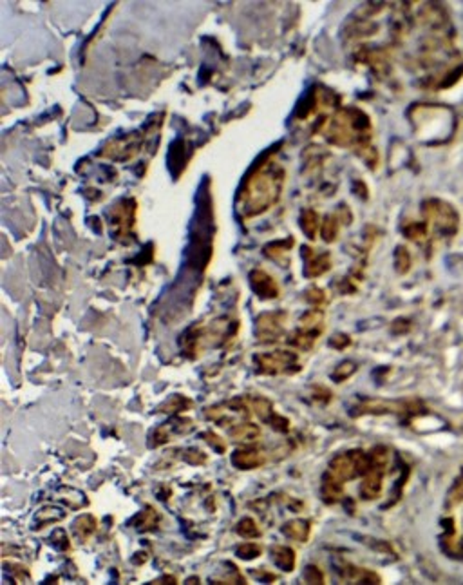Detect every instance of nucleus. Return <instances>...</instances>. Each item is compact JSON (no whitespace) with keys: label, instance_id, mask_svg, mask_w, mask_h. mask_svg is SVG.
<instances>
[{"label":"nucleus","instance_id":"32","mask_svg":"<svg viewBox=\"0 0 463 585\" xmlns=\"http://www.w3.org/2000/svg\"><path fill=\"white\" fill-rule=\"evenodd\" d=\"M235 554H237V558H241V560L250 562V560H255V558L261 557L262 545L255 544V542H244V544H241L235 549Z\"/></svg>","mask_w":463,"mask_h":585},{"label":"nucleus","instance_id":"13","mask_svg":"<svg viewBox=\"0 0 463 585\" xmlns=\"http://www.w3.org/2000/svg\"><path fill=\"white\" fill-rule=\"evenodd\" d=\"M248 279H250L252 290L255 292L261 299L270 301V299H277V297H279V294H280L279 283H277L276 279L267 272V270H262V268H253L252 272H250V276H248Z\"/></svg>","mask_w":463,"mask_h":585},{"label":"nucleus","instance_id":"39","mask_svg":"<svg viewBox=\"0 0 463 585\" xmlns=\"http://www.w3.org/2000/svg\"><path fill=\"white\" fill-rule=\"evenodd\" d=\"M330 345L333 346V348H337V350H344V348H348V346L351 345V339H349V336L339 333V336H335L333 339H331Z\"/></svg>","mask_w":463,"mask_h":585},{"label":"nucleus","instance_id":"30","mask_svg":"<svg viewBox=\"0 0 463 585\" xmlns=\"http://www.w3.org/2000/svg\"><path fill=\"white\" fill-rule=\"evenodd\" d=\"M369 459H371V470L384 471L385 473L387 465H389V450L385 446L373 447L371 453H369Z\"/></svg>","mask_w":463,"mask_h":585},{"label":"nucleus","instance_id":"9","mask_svg":"<svg viewBox=\"0 0 463 585\" xmlns=\"http://www.w3.org/2000/svg\"><path fill=\"white\" fill-rule=\"evenodd\" d=\"M355 415H367V413H394L402 417H411V415L422 413V404L418 401H364L355 408Z\"/></svg>","mask_w":463,"mask_h":585},{"label":"nucleus","instance_id":"20","mask_svg":"<svg viewBox=\"0 0 463 585\" xmlns=\"http://www.w3.org/2000/svg\"><path fill=\"white\" fill-rule=\"evenodd\" d=\"M283 533L288 538L295 540V542H308L310 535H312V524L303 518H295L283 525Z\"/></svg>","mask_w":463,"mask_h":585},{"label":"nucleus","instance_id":"31","mask_svg":"<svg viewBox=\"0 0 463 585\" xmlns=\"http://www.w3.org/2000/svg\"><path fill=\"white\" fill-rule=\"evenodd\" d=\"M411 265H413V259H411V254L405 247H396L394 250V268L398 274H407L411 270Z\"/></svg>","mask_w":463,"mask_h":585},{"label":"nucleus","instance_id":"23","mask_svg":"<svg viewBox=\"0 0 463 585\" xmlns=\"http://www.w3.org/2000/svg\"><path fill=\"white\" fill-rule=\"evenodd\" d=\"M321 223V216H319L313 208H306V211H303V214H301V229H303L308 240H317Z\"/></svg>","mask_w":463,"mask_h":585},{"label":"nucleus","instance_id":"11","mask_svg":"<svg viewBox=\"0 0 463 585\" xmlns=\"http://www.w3.org/2000/svg\"><path fill=\"white\" fill-rule=\"evenodd\" d=\"M288 313L286 312H267L257 318L255 336L261 343H276L286 333Z\"/></svg>","mask_w":463,"mask_h":585},{"label":"nucleus","instance_id":"19","mask_svg":"<svg viewBox=\"0 0 463 585\" xmlns=\"http://www.w3.org/2000/svg\"><path fill=\"white\" fill-rule=\"evenodd\" d=\"M228 434H230V437L235 438V440H241V443H255V440L261 438L262 431L257 424L243 420V422L232 426Z\"/></svg>","mask_w":463,"mask_h":585},{"label":"nucleus","instance_id":"25","mask_svg":"<svg viewBox=\"0 0 463 585\" xmlns=\"http://www.w3.org/2000/svg\"><path fill=\"white\" fill-rule=\"evenodd\" d=\"M96 527H98V522H96V518H94V516H92V515H82V516H78L76 520H74V535L78 536L80 540H83V542H85L87 538H91L92 533L96 531Z\"/></svg>","mask_w":463,"mask_h":585},{"label":"nucleus","instance_id":"38","mask_svg":"<svg viewBox=\"0 0 463 585\" xmlns=\"http://www.w3.org/2000/svg\"><path fill=\"white\" fill-rule=\"evenodd\" d=\"M335 216L339 217L340 225H349V223L353 222V214H351V211H349L346 205H339V208H337Z\"/></svg>","mask_w":463,"mask_h":585},{"label":"nucleus","instance_id":"22","mask_svg":"<svg viewBox=\"0 0 463 585\" xmlns=\"http://www.w3.org/2000/svg\"><path fill=\"white\" fill-rule=\"evenodd\" d=\"M405 238L418 245H423L429 240V225L426 222H414V220H407L402 225Z\"/></svg>","mask_w":463,"mask_h":585},{"label":"nucleus","instance_id":"2","mask_svg":"<svg viewBox=\"0 0 463 585\" xmlns=\"http://www.w3.org/2000/svg\"><path fill=\"white\" fill-rule=\"evenodd\" d=\"M286 171L276 156L262 158L244 180L239 192V211L244 217H255L270 211L280 199Z\"/></svg>","mask_w":463,"mask_h":585},{"label":"nucleus","instance_id":"18","mask_svg":"<svg viewBox=\"0 0 463 585\" xmlns=\"http://www.w3.org/2000/svg\"><path fill=\"white\" fill-rule=\"evenodd\" d=\"M270 553H271V560H273V563L279 567L280 571H285V572L295 571V566H297V554H295L294 549L288 547V545H276V547H271Z\"/></svg>","mask_w":463,"mask_h":585},{"label":"nucleus","instance_id":"35","mask_svg":"<svg viewBox=\"0 0 463 585\" xmlns=\"http://www.w3.org/2000/svg\"><path fill=\"white\" fill-rule=\"evenodd\" d=\"M201 438L207 444H210V446L214 447L217 453H225L226 452V443L219 437V435L214 434V431H205V434L201 435Z\"/></svg>","mask_w":463,"mask_h":585},{"label":"nucleus","instance_id":"17","mask_svg":"<svg viewBox=\"0 0 463 585\" xmlns=\"http://www.w3.org/2000/svg\"><path fill=\"white\" fill-rule=\"evenodd\" d=\"M384 471L369 470L364 475L362 484H360V498L364 500H375L376 497H380L382 488H384Z\"/></svg>","mask_w":463,"mask_h":585},{"label":"nucleus","instance_id":"24","mask_svg":"<svg viewBox=\"0 0 463 585\" xmlns=\"http://www.w3.org/2000/svg\"><path fill=\"white\" fill-rule=\"evenodd\" d=\"M160 520H161L160 513H158L152 506H147L138 516H136L134 525H136V529L138 531H145V533H149V531L156 529L158 525H160Z\"/></svg>","mask_w":463,"mask_h":585},{"label":"nucleus","instance_id":"16","mask_svg":"<svg viewBox=\"0 0 463 585\" xmlns=\"http://www.w3.org/2000/svg\"><path fill=\"white\" fill-rule=\"evenodd\" d=\"M322 500L326 504H337L340 498L344 497V482L337 479L335 475H331L330 471H326L322 475V484H321Z\"/></svg>","mask_w":463,"mask_h":585},{"label":"nucleus","instance_id":"40","mask_svg":"<svg viewBox=\"0 0 463 585\" xmlns=\"http://www.w3.org/2000/svg\"><path fill=\"white\" fill-rule=\"evenodd\" d=\"M158 582H170V584H176V578L174 576H163V578H160Z\"/></svg>","mask_w":463,"mask_h":585},{"label":"nucleus","instance_id":"26","mask_svg":"<svg viewBox=\"0 0 463 585\" xmlns=\"http://www.w3.org/2000/svg\"><path fill=\"white\" fill-rule=\"evenodd\" d=\"M340 232V222L335 214H328L321 223V238L326 243H333L339 240Z\"/></svg>","mask_w":463,"mask_h":585},{"label":"nucleus","instance_id":"36","mask_svg":"<svg viewBox=\"0 0 463 585\" xmlns=\"http://www.w3.org/2000/svg\"><path fill=\"white\" fill-rule=\"evenodd\" d=\"M304 580H306L308 584H324L326 578L319 567L308 566L306 571H304Z\"/></svg>","mask_w":463,"mask_h":585},{"label":"nucleus","instance_id":"1","mask_svg":"<svg viewBox=\"0 0 463 585\" xmlns=\"http://www.w3.org/2000/svg\"><path fill=\"white\" fill-rule=\"evenodd\" d=\"M328 142L335 147L351 149L362 158L367 167H378V151L373 147L371 118L358 107H339L324 127Z\"/></svg>","mask_w":463,"mask_h":585},{"label":"nucleus","instance_id":"37","mask_svg":"<svg viewBox=\"0 0 463 585\" xmlns=\"http://www.w3.org/2000/svg\"><path fill=\"white\" fill-rule=\"evenodd\" d=\"M187 455H185V461L188 462V464H194V465H199V464H205L207 462V455H203L199 450H187Z\"/></svg>","mask_w":463,"mask_h":585},{"label":"nucleus","instance_id":"7","mask_svg":"<svg viewBox=\"0 0 463 585\" xmlns=\"http://www.w3.org/2000/svg\"><path fill=\"white\" fill-rule=\"evenodd\" d=\"M252 410V401L246 397H237L234 401L221 402V404L210 406L207 408V417L212 420L219 422L221 426H235V424L243 422Z\"/></svg>","mask_w":463,"mask_h":585},{"label":"nucleus","instance_id":"4","mask_svg":"<svg viewBox=\"0 0 463 585\" xmlns=\"http://www.w3.org/2000/svg\"><path fill=\"white\" fill-rule=\"evenodd\" d=\"M423 222L429 225V231L440 240H453L460 231V214L453 203L444 199H426L422 205Z\"/></svg>","mask_w":463,"mask_h":585},{"label":"nucleus","instance_id":"27","mask_svg":"<svg viewBox=\"0 0 463 585\" xmlns=\"http://www.w3.org/2000/svg\"><path fill=\"white\" fill-rule=\"evenodd\" d=\"M250 401H252V411L262 422L268 424L271 417L277 413V411L273 410V402H271L270 399H267V397H253Z\"/></svg>","mask_w":463,"mask_h":585},{"label":"nucleus","instance_id":"5","mask_svg":"<svg viewBox=\"0 0 463 585\" xmlns=\"http://www.w3.org/2000/svg\"><path fill=\"white\" fill-rule=\"evenodd\" d=\"M369 470H371L369 453L362 452V450H351V452L339 453L337 456H333L328 471L331 475H335L337 479H340L342 482H348V480H353L357 477H364Z\"/></svg>","mask_w":463,"mask_h":585},{"label":"nucleus","instance_id":"28","mask_svg":"<svg viewBox=\"0 0 463 585\" xmlns=\"http://www.w3.org/2000/svg\"><path fill=\"white\" fill-rule=\"evenodd\" d=\"M194 402L190 401V399H187V397L172 395L160 406V411L161 413H179V411L190 410Z\"/></svg>","mask_w":463,"mask_h":585},{"label":"nucleus","instance_id":"34","mask_svg":"<svg viewBox=\"0 0 463 585\" xmlns=\"http://www.w3.org/2000/svg\"><path fill=\"white\" fill-rule=\"evenodd\" d=\"M304 299H306L310 304H313V306H317V308H321L322 303L326 301V294L322 288L312 286V288H308L306 294H304Z\"/></svg>","mask_w":463,"mask_h":585},{"label":"nucleus","instance_id":"8","mask_svg":"<svg viewBox=\"0 0 463 585\" xmlns=\"http://www.w3.org/2000/svg\"><path fill=\"white\" fill-rule=\"evenodd\" d=\"M143 140L145 136L140 133L127 134L121 138L110 140L106 147L100 151L101 158H109V160H116V162H127L133 160L143 147Z\"/></svg>","mask_w":463,"mask_h":585},{"label":"nucleus","instance_id":"12","mask_svg":"<svg viewBox=\"0 0 463 585\" xmlns=\"http://www.w3.org/2000/svg\"><path fill=\"white\" fill-rule=\"evenodd\" d=\"M303 259H304V276L308 279L324 276L330 272L331 268V254L326 250H317L313 247H303Z\"/></svg>","mask_w":463,"mask_h":585},{"label":"nucleus","instance_id":"15","mask_svg":"<svg viewBox=\"0 0 463 585\" xmlns=\"http://www.w3.org/2000/svg\"><path fill=\"white\" fill-rule=\"evenodd\" d=\"M267 462V456L257 450H237L232 455V464L241 471H252L261 468Z\"/></svg>","mask_w":463,"mask_h":585},{"label":"nucleus","instance_id":"3","mask_svg":"<svg viewBox=\"0 0 463 585\" xmlns=\"http://www.w3.org/2000/svg\"><path fill=\"white\" fill-rule=\"evenodd\" d=\"M440 544L447 557L463 560V471L447 493Z\"/></svg>","mask_w":463,"mask_h":585},{"label":"nucleus","instance_id":"10","mask_svg":"<svg viewBox=\"0 0 463 585\" xmlns=\"http://www.w3.org/2000/svg\"><path fill=\"white\" fill-rule=\"evenodd\" d=\"M110 222H112L116 240H128V236L134 231V223H136V201L127 198L116 203L115 207L110 208Z\"/></svg>","mask_w":463,"mask_h":585},{"label":"nucleus","instance_id":"21","mask_svg":"<svg viewBox=\"0 0 463 585\" xmlns=\"http://www.w3.org/2000/svg\"><path fill=\"white\" fill-rule=\"evenodd\" d=\"M294 243H295L294 238H286V240L273 241V243H270V245H267V247H264V254H267L270 259H273V261L286 263L289 252H292V247H294Z\"/></svg>","mask_w":463,"mask_h":585},{"label":"nucleus","instance_id":"14","mask_svg":"<svg viewBox=\"0 0 463 585\" xmlns=\"http://www.w3.org/2000/svg\"><path fill=\"white\" fill-rule=\"evenodd\" d=\"M339 575L342 580L351 582V584H380V576L376 572L364 569V567H357L353 563H342Z\"/></svg>","mask_w":463,"mask_h":585},{"label":"nucleus","instance_id":"29","mask_svg":"<svg viewBox=\"0 0 463 585\" xmlns=\"http://www.w3.org/2000/svg\"><path fill=\"white\" fill-rule=\"evenodd\" d=\"M235 531H237L239 536H243V538H246V540L259 538V536H261L259 525H257V522L253 520V518H250V516L241 518V520L237 522V525H235Z\"/></svg>","mask_w":463,"mask_h":585},{"label":"nucleus","instance_id":"6","mask_svg":"<svg viewBox=\"0 0 463 585\" xmlns=\"http://www.w3.org/2000/svg\"><path fill=\"white\" fill-rule=\"evenodd\" d=\"M253 364L262 375H294L301 372L298 355L295 352L276 350L268 354H257Z\"/></svg>","mask_w":463,"mask_h":585},{"label":"nucleus","instance_id":"33","mask_svg":"<svg viewBox=\"0 0 463 585\" xmlns=\"http://www.w3.org/2000/svg\"><path fill=\"white\" fill-rule=\"evenodd\" d=\"M355 372H357V364H355L353 361H344V363H340L339 366H337L335 372L331 374V377L335 379V383H344L346 379L351 377Z\"/></svg>","mask_w":463,"mask_h":585}]
</instances>
